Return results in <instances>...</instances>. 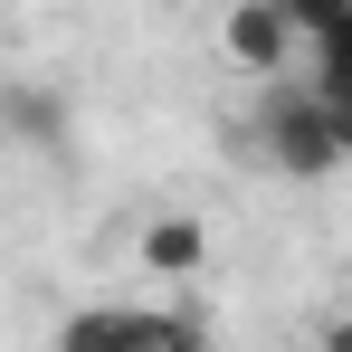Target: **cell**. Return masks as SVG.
Here are the masks:
<instances>
[{
	"label": "cell",
	"instance_id": "3",
	"mask_svg": "<svg viewBox=\"0 0 352 352\" xmlns=\"http://www.w3.org/2000/svg\"><path fill=\"white\" fill-rule=\"evenodd\" d=\"M305 48V29H295L276 0H229V19H219V58L248 67V76H276V67Z\"/></svg>",
	"mask_w": 352,
	"mask_h": 352
},
{
	"label": "cell",
	"instance_id": "2",
	"mask_svg": "<svg viewBox=\"0 0 352 352\" xmlns=\"http://www.w3.org/2000/svg\"><path fill=\"white\" fill-rule=\"evenodd\" d=\"M200 314H153V305H86L67 314L48 352H200Z\"/></svg>",
	"mask_w": 352,
	"mask_h": 352
},
{
	"label": "cell",
	"instance_id": "6",
	"mask_svg": "<svg viewBox=\"0 0 352 352\" xmlns=\"http://www.w3.org/2000/svg\"><path fill=\"white\" fill-rule=\"evenodd\" d=\"M305 76H314V86H333V96H352V0L343 10H333V19H324V29H314V38H305Z\"/></svg>",
	"mask_w": 352,
	"mask_h": 352
},
{
	"label": "cell",
	"instance_id": "7",
	"mask_svg": "<svg viewBox=\"0 0 352 352\" xmlns=\"http://www.w3.org/2000/svg\"><path fill=\"white\" fill-rule=\"evenodd\" d=\"M276 10H286L295 29H305V38H314V29H324V19H333V10H343V0H276Z\"/></svg>",
	"mask_w": 352,
	"mask_h": 352
},
{
	"label": "cell",
	"instance_id": "4",
	"mask_svg": "<svg viewBox=\"0 0 352 352\" xmlns=\"http://www.w3.org/2000/svg\"><path fill=\"white\" fill-rule=\"evenodd\" d=\"M0 133L29 143V153H58L67 143V96L58 86H0Z\"/></svg>",
	"mask_w": 352,
	"mask_h": 352
},
{
	"label": "cell",
	"instance_id": "8",
	"mask_svg": "<svg viewBox=\"0 0 352 352\" xmlns=\"http://www.w3.org/2000/svg\"><path fill=\"white\" fill-rule=\"evenodd\" d=\"M324 352H352V314H333V324H324Z\"/></svg>",
	"mask_w": 352,
	"mask_h": 352
},
{
	"label": "cell",
	"instance_id": "1",
	"mask_svg": "<svg viewBox=\"0 0 352 352\" xmlns=\"http://www.w3.org/2000/svg\"><path fill=\"white\" fill-rule=\"evenodd\" d=\"M267 162L276 172H295V181H324L333 162H352V96H333V86H276L267 96Z\"/></svg>",
	"mask_w": 352,
	"mask_h": 352
},
{
	"label": "cell",
	"instance_id": "5",
	"mask_svg": "<svg viewBox=\"0 0 352 352\" xmlns=\"http://www.w3.org/2000/svg\"><path fill=\"white\" fill-rule=\"evenodd\" d=\"M143 267H153V276H200V267H210V229H200L190 210H162V219L143 229Z\"/></svg>",
	"mask_w": 352,
	"mask_h": 352
}]
</instances>
